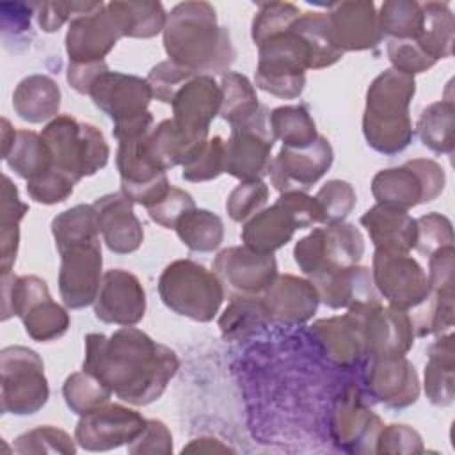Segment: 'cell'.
Masks as SVG:
<instances>
[{"instance_id": "1", "label": "cell", "mask_w": 455, "mask_h": 455, "mask_svg": "<svg viewBox=\"0 0 455 455\" xmlns=\"http://www.w3.org/2000/svg\"><path fill=\"white\" fill-rule=\"evenodd\" d=\"M176 352L140 329L121 327L110 336H85L82 370L100 379L119 400L132 405H149L158 400L176 375Z\"/></svg>"}, {"instance_id": "2", "label": "cell", "mask_w": 455, "mask_h": 455, "mask_svg": "<svg viewBox=\"0 0 455 455\" xmlns=\"http://www.w3.org/2000/svg\"><path fill=\"white\" fill-rule=\"evenodd\" d=\"M162 34L169 60L194 75H224L236 59L229 30L219 25L217 12L208 2L192 0L174 5Z\"/></svg>"}, {"instance_id": "3", "label": "cell", "mask_w": 455, "mask_h": 455, "mask_svg": "<svg viewBox=\"0 0 455 455\" xmlns=\"http://www.w3.org/2000/svg\"><path fill=\"white\" fill-rule=\"evenodd\" d=\"M414 94V76L393 68L373 78L366 91L363 114V135L373 151L393 156L412 142L414 128L409 107Z\"/></svg>"}, {"instance_id": "4", "label": "cell", "mask_w": 455, "mask_h": 455, "mask_svg": "<svg viewBox=\"0 0 455 455\" xmlns=\"http://www.w3.org/2000/svg\"><path fill=\"white\" fill-rule=\"evenodd\" d=\"M18 316L28 338L48 343L69 329V313L57 304L46 283L37 275L2 274V320Z\"/></svg>"}, {"instance_id": "5", "label": "cell", "mask_w": 455, "mask_h": 455, "mask_svg": "<svg viewBox=\"0 0 455 455\" xmlns=\"http://www.w3.org/2000/svg\"><path fill=\"white\" fill-rule=\"evenodd\" d=\"M41 137L50 149L53 167L76 183L108 164L110 148L101 130L91 123H80L68 114H59L46 123Z\"/></svg>"}, {"instance_id": "6", "label": "cell", "mask_w": 455, "mask_h": 455, "mask_svg": "<svg viewBox=\"0 0 455 455\" xmlns=\"http://www.w3.org/2000/svg\"><path fill=\"white\" fill-rule=\"evenodd\" d=\"M162 302L180 316L212 322L224 300V288L213 270L192 259L169 263L158 277Z\"/></svg>"}, {"instance_id": "7", "label": "cell", "mask_w": 455, "mask_h": 455, "mask_svg": "<svg viewBox=\"0 0 455 455\" xmlns=\"http://www.w3.org/2000/svg\"><path fill=\"white\" fill-rule=\"evenodd\" d=\"M311 69L307 43L290 27L258 46L256 85L283 100L299 98L306 85V71Z\"/></svg>"}, {"instance_id": "8", "label": "cell", "mask_w": 455, "mask_h": 455, "mask_svg": "<svg viewBox=\"0 0 455 455\" xmlns=\"http://www.w3.org/2000/svg\"><path fill=\"white\" fill-rule=\"evenodd\" d=\"M50 398L44 363L28 347L12 345L0 350V402L4 414L30 416Z\"/></svg>"}, {"instance_id": "9", "label": "cell", "mask_w": 455, "mask_h": 455, "mask_svg": "<svg viewBox=\"0 0 455 455\" xmlns=\"http://www.w3.org/2000/svg\"><path fill=\"white\" fill-rule=\"evenodd\" d=\"M446 185L443 167L430 158H412L400 167L379 171L371 180L377 204L409 212L421 203L437 199Z\"/></svg>"}, {"instance_id": "10", "label": "cell", "mask_w": 455, "mask_h": 455, "mask_svg": "<svg viewBox=\"0 0 455 455\" xmlns=\"http://www.w3.org/2000/svg\"><path fill=\"white\" fill-rule=\"evenodd\" d=\"M364 254V238L350 222H334L315 228L293 247V259L309 279L336 268L359 265Z\"/></svg>"}, {"instance_id": "11", "label": "cell", "mask_w": 455, "mask_h": 455, "mask_svg": "<svg viewBox=\"0 0 455 455\" xmlns=\"http://www.w3.org/2000/svg\"><path fill=\"white\" fill-rule=\"evenodd\" d=\"M363 332L366 357H400L414 345L411 315L391 306L384 307L379 299L355 304L347 309Z\"/></svg>"}, {"instance_id": "12", "label": "cell", "mask_w": 455, "mask_h": 455, "mask_svg": "<svg viewBox=\"0 0 455 455\" xmlns=\"http://www.w3.org/2000/svg\"><path fill=\"white\" fill-rule=\"evenodd\" d=\"M371 279L387 306L405 313L418 309L430 295L427 272L409 254L375 251Z\"/></svg>"}, {"instance_id": "13", "label": "cell", "mask_w": 455, "mask_h": 455, "mask_svg": "<svg viewBox=\"0 0 455 455\" xmlns=\"http://www.w3.org/2000/svg\"><path fill=\"white\" fill-rule=\"evenodd\" d=\"M268 116L270 112L263 105L254 119L231 128L224 151V172L240 181H256L268 174L275 142Z\"/></svg>"}, {"instance_id": "14", "label": "cell", "mask_w": 455, "mask_h": 455, "mask_svg": "<svg viewBox=\"0 0 455 455\" xmlns=\"http://www.w3.org/2000/svg\"><path fill=\"white\" fill-rule=\"evenodd\" d=\"M213 272L228 299L259 297L277 277V261L274 254H259L245 245H233L215 256Z\"/></svg>"}, {"instance_id": "15", "label": "cell", "mask_w": 455, "mask_h": 455, "mask_svg": "<svg viewBox=\"0 0 455 455\" xmlns=\"http://www.w3.org/2000/svg\"><path fill=\"white\" fill-rule=\"evenodd\" d=\"M146 421L140 412L130 407L105 403L80 416L75 428V441L87 451H108L137 439Z\"/></svg>"}, {"instance_id": "16", "label": "cell", "mask_w": 455, "mask_h": 455, "mask_svg": "<svg viewBox=\"0 0 455 455\" xmlns=\"http://www.w3.org/2000/svg\"><path fill=\"white\" fill-rule=\"evenodd\" d=\"M222 103L220 84L212 75H197L180 87L172 100V121L176 128L194 144H204L212 121L219 116Z\"/></svg>"}, {"instance_id": "17", "label": "cell", "mask_w": 455, "mask_h": 455, "mask_svg": "<svg viewBox=\"0 0 455 455\" xmlns=\"http://www.w3.org/2000/svg\"><path fill=\"white\" fill-rule=\"evenodd\" d=\"M334 151L325 137H318L315 144L304 149L281 148L272 158L268 174L274 188L284 192H307L332 165Z\"/></svg>"}, {"instance_id": "18", "label": "cell", "mask_w": 455, "mask_h": 455, "mask_svg": "<svg viewBox=\"0 0 455 455\" xmlns=\"http://www.w3.org/2000/svg\"><path fill=\"white\" fill-rule=\"evenodd\" d=\"M101 242L75 245L60 252L59 293L66 307L82 309L94 304L101 284Z\"/></svg>"}, {"instance_id": "19", "label": "cell", "mask_w": 455, "mask_h": 455, "mask_svg": "<svg viewBox=\"0 0 455 455\" xmlns=\"http://www.w3.org/2000/svg\"><path fill=\"white\" fill-rule=\"evenodd\" d=\"M92 306L100 322L132 327L146 315V290L135 274L110 268L101 277Z\"/></svg>"}, {"instance_id": "20", "label": "cell", "mask_w": 455, "mask_h": 455, "mask_svg": "<svg viewBox=\"0 0 455 455\" xmlns=\"http://www.w3.org/2000/svg\"><path fill=\"white\" fill-rule=\"evenodd\" d=\"M123 37L119 25L103 4L100 9L71 18L66 32V53L69 62L87 64L105 60V55Z\"/></svg>"}, {"instance_id": "21", "label": "cell", "mask_w": 455, "mask_h": 455, "mask_svg": "<svg viewBox=\"0 0 455 455\" xmlns=\"http://www.w3.org/2000/svg\"><path fill=\"white\" fill-rule=\"evenodd\" d=\"M89 96L92 103L114 121V124L148 112V105L153 100L146 78L110 69L96 78Z\"/></svg>"}, {"instance_id": "22", "label": "cell", "mask_w": 455, "mask_h": 455, "mask_svg": "<svg viewBox=\"0 0 455 455\" xmlns=\"http://www.w3.org/2000/svg\"><path fill=\"white\" fill-rule=\"evenodd\" d=\"M265 316L275 325H302L309 322L320 304L316 286L309 279L277 274L261 295Z\"/></svg>"}, {"instance_id": "23", "label": "cell", "mask_w": 455, "mask_h": 455, "mask_svg": "<svg viewBox=\"0 0 455 455\" xmlns=\"http://www.w3.org/2000/svg\"><path fill=\"white\" fill-rule=\"evenodd\" d=\"M364 384L370 395L389 409L411 407L419 398V377L405 355L370 357Z\"/></svg>"}, {"instance_id": "24", "label": "cell", "mask_w": 455, "mask_h": 455, "mask_svg": "<svg viewBox=\"0 0 455 455\" xmlns=\"http://www.w3.org/2000/svg\"><path fill=\"white\" fill-rule=\"evenodd\" d=\"M334 44L345 52H363L379 46L382 32L379 28L373 2L348 0L331 4L327 11Z\"/></svg>"}, {"instance_id": "25", "label": "cell", "mask_w": 455, "mask_h": 455, "mask_svg": "<svg viewBox=\"0 0 455 455\" xmlns=\"http://www.w3.org/2000/svg\"><path fill=\"white\" fill-rule=\"evenodd\" d=\"M100 235L114 254L135 252L144 242V226L133 212V203L123 194L114 192L92 203Z\"/></svg>"}, {"instance_id": "26", "label": "cell", "mask_w": 455, "mask_h": 455, "mask_svg": "<svg viewBox=\"0 0 455 455\" xmlns=\"http://www.w3.org/2000/svg\"><path fill=\"white\" fill-rule=\"evenodd\" d=\"M382 427V419L354 395L343 396L331 414V437L350 453H373Z\"/></svg>"}, {"instance_id": "27", "label": "cell", "mask_w": 455, "mask_h": 455, "mask_svg": "<svg viewBox=\"0 0 455 455\" xmlns=\"http://www.w3.org/2000/svg\"><path fill=\"white\" fill-rule=\"evenodd\" d=\"M309 334L320 347L323 357L338 366L348 368L366 357L361 327L350 313L316 320L309 327Z\"/></svg>"}, {"instance_id": "28", "label": "cell", "mask_w": 455, "mask_h": 455, "mask_svg": "<svg viewBox=\"0 0 455 455\" xmlns=\"http://www.w3.org/2000/svg\"><path fill=\"white\" fill-rule=\"evenodd\" d=\"M359 222L366 229L375 251L409 254L416 245V219L405 210L375 204L361 215Z\"/></svg>"}, {"instance_id": "29", "label": "cell", "mask_w": 455, "mask_h": 455, "mask_svg": "<svg viewBox=\"0 0 455 455\" xmlns=\"http://www.w3.org/2000/svg\"><path fill=\"white\" fill-rule=\"evenodd\" d=\"M309 281L316 286L320 302L331 309H348L355 304L379 299L373 286L371 270L368 267L354 265L336 268Z\"/></svg>"}, {"instance_id": "30", "label": "cell", "mask_w": 455, "mask_h": 455, "mask_svg": "<svg viewBox=\"0 0 455 455\" xmlns=\"http://www.w3.org/2000/svg\"><path fill=\"white\" fill-rule=\"evenodd\" d=\"M293 215L277 201L270 208H263L242 226V242L245 247L259 254H274L284 247L297 231Z\"/></svg>"}, {"instance_id": "31", "label": "cell", "mask_w": 455, "mask_h": 455, "mask_svg": "<svg viewBox=\"0 0 455 455\" xmlns=\"http://www.w3.org/2000/svg\"><path fill=\"white\" fill-rule=\"evenodd\" d=\"M60 87L48 75L25 76L12 92V108L16 116L30 124L52 121L59 116Z\"/></svg>"}, {"instance_id": "32", "label": "cell", "mask_w": 455, "mask_h": 455, "mask_svg": "<svg viewBox=\"0 0 455 455\" xmlns=\"http://www.w3.org/2000/svg\"><path fill=\"white\" fill-rule=\"evenodd\" d=\"M428 361L425 364V395L432 405L446 407L455 398V350L453 332L437 336L428 347Z\"/></svg>"}, {"instance_id": "33", "label": "cell", "mask_w": 455, "mask_h": 455, "mask_svg": "<svg viewBox=\"0 0 455 455\" xmlns=\"http://www.w3.org/2000/svg\"><path fill=\"white\" fill-rule=\"evenodd\" d=\"M201 148L203 144L190 142L176 128L172 119H164L144 137V151L148 158L164 172L176 165H183Z\"/></svg>"}, {"instance_id": "34", "label": "cell", "mask_w": 455, "mask_h": 455, "mask_svg": "<svg viewBox=\"0 0 455 455\" xmlns=\"http://www.w3.org/2000/svg\"><path fill=\"white\" fill-rule=\"evenodd\" d=\"M107 7L114 14L123 37L149 39L164 32L167 23L164 5L155 0H114Z\"/></svg>"}, {"instance_id": "35", "label": "cell", "mask_w": 455, "mask_h": 455, "mask_svg": "<svg viewBox=\"0 0 455 455\" xmlns=\"http://www.w3.org/2000/svg\"><path fill=\"white\" fill-rule=\"evenodd\" d=\"M423 27L416 39L419 48L432 59L441 60L451 57L455 20L446 2H425L421 4Z\"/></svg>"}, {"instance_id": "36", "label": "cell", "mask_w": 455, "mask_h": 455, "mask_svg": "<svg viewBox=\"0 0 455 455\" xmlns=\"http://www.w3.org/2000/svg\"><path fill=\"white\" fill-rule=\"evenodd\" d=\"M0 197V268L2 274H9L18 254L20 222L28 212V204L20 199L18 187L7 174L2 178Z\"/></svg>"}, {"instance_id": "37", "label": "cell", "mask_w": 455, "mask_h": 455, "mask_svg": "<svg viewBox=\"0 0 455 455\" xmlns=\"http://www.w3.org/2000/svg\"><path fill=\"white\" fill-rule=\"evenodd\" d=\"M4 162L16 176L30 181L53 167L52 155L43 140L41 133L32 130H16L14 140L5 155Z\"/></svg>"}, {"instance_id": "38", "label": "cell", "mask_w": 455, "mask_h": 455, "mask_svg": "<svg viewBox=\"0 0 455 455\" xmlns=\"http://www.w3.org/2000/svg\"><path fill=\"white\" fill-rule=\"evenodd\" d=\"M222 103L219 116L233 126H240L254 119L263 105L258 101L256 89L251 80L236 71H226L220 76Z\"/></svg>"}, {"instance_id": "39", "label": "cell", "mask_w": 455, "mask_h": 455, "mask_svg": "<svg viewBox=\"0 0 455 455\" xmlns=\"http://www.w3.org/2000/svg\"><path fill=\"white\" fill-rule=\"evenodd\" d=\"M50 228L59 254L75 245L100 242V229L92 204H76L64 210L53 217Z\"/></svg>"}, {"instance_id": "40", "label": "cell", "mask_w": 455, "mask_h": 455, "mask_svg": "<svg viewBox=\"0 0 455 455\" xmlns=\"http://www.w3.org/2000/svg\"><path fill=\"white\" fill-rule=\"evenodd\" d=\"M425 148L437 155H451L455 149V105L451 100L434 101L425 107L416 124Z\"/></svg>"}, {"instance_id": "41", "label": "cell", "mask_w": 455, "mask_h": 455, "mask_svg": "<svg viewBox=\"0 0 455 455\" xmlns=\"http://www.w3.org/2000/svg\"><path fill=\"white\" fill-rule=\"evenodd\" d=\"M291 27L309 46L311 69L329 68L343 57V52L334 44L327 12H302Z\"/></svg>"}, {"instance_id": "42", "label": "cell", "mask_w": 455, "mask_h": 455, "mask_svg": "<svg viewBox=\"0 0 455 455\" xmlns=\"http://www.w3.org/2000/svg\"><path fill=\"white\" fill-rule=\"evenodd\" d=\"M268 121L274 139H279L284 148L304 149L315 144L320 137L309 110L304 105L277 107L270 112Z\"/></svg>"}, {"instance_id": "43", "label": "cell", "mask_w": 455, "mask_h": 455, "mask_svg": "<svg viewBox=\"0 0 455 455\" xmlns=\"http://www.w3.org/2000/svg\"><path fill=\"white\" fill-rule=\"evenodd\" d=\"M176 235L194 252H213L224 240L222 219L203 208H192L176 224Z\"/></svg>"}, {"instance_id": "44", "label": "cell", "mask_w": 455, "mask_h": 455, "mask_svg": "<svg viewBox=\"0 0 455 455\" xmlns=\"http://www.w3.org/2000/svg\"><path fill=\"white\" fill-rule=\"evenodd\" d=\"M267 322L261 295L229 299V306L219 318V329L224 339L235 341L256 332Z\"/></svg>"}, {"instance_id": "45", "label": "cell", "mask_w": 455, "mask_h": 455, "mask_svg": "<svg viewBox=\"0 0 455 455\" xmlns=\"http://www.w3.org/2000/svg\"><path fill=\"white\" fill-rule=\"evenodd\" d=\"M382 37L418 39L423 27L421 4L414 0H387L377 12Z\"/></svg>"}, {"instance_id": "46", "label": "cell", "mask_w": 455, "mask_h": 455, "mask_svg": "<svg viewBox=\"0 0 455 455\" xmlns=\"http://www.w3.org/2000/svg\"><path fill=\"white\" fill-rule=\"evenodd\" d=\"M114 393L92 373L82 370L71 373L62 384V396L71 412L84 416L108 403Z\"/></svg>"}, {"instance_id": "47", "label": "cell", "mask_w": 455, "mask_h": 455, "mask_svg": "<svg viewBox=\"0 0 455 455\" xmlns=\"http://www.w3.org/2000/svg\"><path fill=\"white\" fill-rule=\"evenodd\" d=\"M12 450L20 455L27 453H66L73 455L76 451V446L71 439V435L57 427L43 425L36 427L28 432H23L14 439Z\"/></svg>"}, {"instance_id": "48", "label": "cell", "mask_w": 455, "mask_h": 455, "mask_svg": "<svg viewBox=\"0 0 455 455\" xmlns=\"http://www.w3.org/2000/svg\"><path fill=\"white\" fill-rule=\"evenodd\" d=\"M300 14V9L290 2L259 4L251 25V37L254 44L259 46L268 37L288 30Z\"/></svg>"}, {"instance_id": "49", "label": "cell", "mask_w": 455, "mask_h": 455, "mask_svg": "<svg viewBox=\"0 0 455 455\" xmlns=\"http://www.w3.org/2000/svg\"><path fill=\"white\" fill-rule=\"evenodd\" d=\"M226 140L220 135L208 139L203 148L181 165V178L192 183H203L219 178L224 172Z\"/></svg>"}, {"instance_id": "50", "label": "cell", "mask_w": 455, "mask_h": 455, "mask_svg": "<svg viewBox=\"0 0 455 455\" xmlns=\"http://www.w3.org/2000/svg\"><path fill=\"white\" fill-rule=\"evenodd\" d=\"M322 210V226L343 222L355 206L357 196L354 187L343 180H329L315 196Z\"/></svg>"}, {"instance_id": "51", "label": "cell", "mask_w": 455, "mask_h": 455, "mask_svg": "<svg viewBox=\"0 0 455 455\" xmlns=\"http://www.w3.org/2000/svg\"><path fill=\"white\" fill-rule=\"evenodd\" d=\"M268 185L263 180L240 181L226 201V212L231 220L245 222L261 212L268 201Z\"/></svg>"}, {"instance_id": "52", "label": "cell", "mask_w": 455, "mask_h": 455, "mask_svg": "<svg viewBox=\"0 0 455 455\" xmlns=\"http://www.w3.org/2000/svg\"><path fill=\"white\" fill-rule=\"evenodd\" d=\"M416 229L418 236L414 249L423 256H430L443 247L453 245V226L448 217L437 212L416 219Z\"/></svg>"}, {"instance_id": "53", "label": "cell", "mask_w": 455, "mask_h": 455, "mask_svg": "<svg viewBox=\"0 0 455 455\" xmlns=\"http://www.w3.org/2000/svg\"><path fill=\"white\" fill-rule=\"evenodd\" d=\"M194 76H197V75H194L187 68L167 59V60H162L156 66H153L146 80L151 87L153 98H156L162 103L171 105L176 92L180 91V87Z\"/></svg>"}, {"instance_id": "54", "label": "cell", "mask_w": 455, "mask_h": 455, "mask_svg": "<svg viewBox=\"0 0 455 455\" xmlns=\"http://www.w3.org/2000/svg\"><path fill=\"white\" fill-rule=\"evenodd\" d=\"M75 185H76L75 180H71L68 174L52 167L41 176L27 181V194L36 203L52 206L66 201L73 194Z\"/></svg>"}, {"instance_id": "55", "label": "cell", "mask_w": 455, "mask_h": 455, "mask_svg": "<svg viewBox=\"0 0 455 455\" xmlns=\"http://www.w3.org/2000/svg\"><path fill=\"white\" fill-rule=\"evenodd\" d=\"M387 59L393 69L405 75H418L430 69L435 60H432L416 43V39H389L387 41Z\"/></svg>"}, {"instance_id": "56", "label": "cell", "mask_w": 455, "mask_h": 455, "mask_svg": "<svg viewBox=\"0 0 455 455\" xmlns=\"http://www.w3.org/2000/svg\"><path fill=\"white\" fill-rule=\"evenodd\" d=\"M373 453H423V439L421 435L409 425L393 423L387 427H382L379 432V437L375 441V451Z\"/></svg>"}, {"instance_id": "57", "label": "cell", "mask_w": 455, "mask_h": 455, "mask_svg": "<svg viewBox=\"0 0 455 455\" xmlns=\"http://www.w3.org/2000/svg\"><path fill=\"white\" fill-rule=\"evenodd\" d=\"M192 208H196L192 196L181 188L171 187L167 190V194L158 203L151 204L146 210L153 222H156L158 226L165 228V229H174L176 224L180 222V219Z\"/></svg>"}, {"instance_id": "58", "label": "cell", "mask_w": 455, "mask_h": 455, "mask_svg": "<svg viewBox=\"0 0 455 455\" xmlns=\"http://www.w3.org/2000/svg\"><path fill=\"white\" fill-rule=\"evenodd\" d=\"M103 2H71V4H62V2H43L36 4L37 9V23L44 32H55L59 30L71 14H85L100 9Z\"/></svg>"}, {"instance_id": "59", "label": "cell", "mask_w": 455, "mask_h": 455, "mask_svg": "<svg viewBox=\"0 0 455 455\" xmlns=\"http://www.w3.org/2000/svg\"><path fill=\"white\" fill-rule=\"evenodd\" d=\"M132 455H169L172 453V435L167 425L160 419H148L144 430L128 444Z\"/></svg>"}, {"instance_id": "60", "label": "cell", "mask_w": 455, "mask_h": 455, "mask_svg": "<svg viewBox=\"0 0 455 455\" xmlns=\"http://www.w3.org/2000/svg\"><path fill=\"white\" fill-rule=\"evenodd\" d=\"M453 267H455L453 245L443 247L428 256L427 279L432 293L453 295Z\"/></svg>"}, {"instance_id": "61", "label": "cell", "mask_w": 455, "mask_h": 455, "mask_svg": "<svg viewBox=\"0 0 455 455\" xmlns=\"http://www.w3.org/2000/svg\"><path fill=\"white\" fill-rule=\"evenodd\" d=\"M277 203L283 204L295 219L299 229L322 224V210L313 196L307 192H284L279 194Z\"/></svg>"}, {"instance_id": "62", "label": "cell", "mask_w": 455, "mask_h": 455, "mask_svg": "<svg viewBox=\"0 0 455 455\" xmlns=\"http://www.w3.org/2000/svg\"><path fill=\"white\" fill-rule=\"evenodd\" d=\"M108 71V66L105 60L98 62H87V64H68V84L80 94H89L92 84L96 78Z\"/></svg>"}, {"instance_id": "63", "label": "cell", "mask_w": 455, "mask_h": 455, "mask_svg": "<svg viewBox=\"0 0 455 455\" xmlns=\"http://www.w3.org/2000/svg\"><path fill=\"white\" fill-rule=\"evenodd\" d=\"M185 451H194V453H215V451H231L228 446H224L219 439L215 437H199L194 439L188 446L183 448Z\"/></svg>"}, {"instance_id": "64", "label": "cell", "mask_w": 455, "mask_h": 455, "mask_svg": "<svg viewBox=\"0 0 455 455\" xmlns=\"http://www.w3.org/2000/svg\"><path fill=\"white\" fill-rule=\"evenodd\" d=\"M14 135H16V130L11 126L9 119L2 117V155H5L14 140Z\"/></svg>"}]
</instances>
